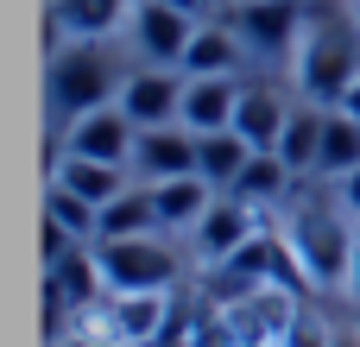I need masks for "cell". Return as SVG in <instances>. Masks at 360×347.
Masks as SVG:
<instances>
[{
	"label": "cell",
	"mask_w": 360,
	"mask_h": 347,
	"mask_svg": "<svg viewBox=\"0 0 360 347\" xmlns=\"http://www.w3.org/2000/svg\"><path fill=\"white\" fill-rule=\"evenodd\" d=\"M360 76V25H348L342 13H316L310 38H304V63H297V82L310 101L335 107Z\"/></svg>",
	"instance_id": "obj_3"
},
{
	"label": "cell",
	"mask_w": 360,
	"mask_h": 347,
	"mask_svg": "<svg viewBox=\"0 0 360 347\" xmlns=\"http://www.w3.org/2000/svg\"><path fill=\"white\" fill-rule=\"evenodd\" d=\"M285 247L316 291H342L360 253V221L348 215L342 190H304L285 215Z\"/></svg>",
	"instance_id": "obj_1"
},
{
	"label": "cell",
	"mask_w": 360,
	"mask_h": 347,
	"mask_svg": "<svg viewBox=\"0 0 360 347\" xmlns=\"http://www.w3.org/2000/svg\"><path fill=\"white\" fill-rule=\"evenodd\" d=\"M133 164L146 171V183L190 177V171H196V133H190L184 120H171V126H146L139 145H133Z\"/></svg>",
	"instance_id": "obj_10"
},
{
	"label": "cell",
	"mask_w": 360,
	"mask_h": 347,
	"mask_svg": "<svg viewBox=\"0 0 360 347\" xmlns=\"http://www.w3.org/2000/svg\"><path fill=\"white\" fill-rule=\"evenodd\" d=\"M133 145H139V126L127 120L120 101L82 114V120L70 126V139H63V152H76V158H101V164H133Z\"/></svg>",
	"instance_id": "obj_6"
},
{
	"label": "cell",
	"mask_w": 360,
	"mask_h": 347,
	"mask_svg": "<svg viewBox=\"0 0 360 347\" xmlns=\"http://www.w3.org/2000/svg\"><path fill=\"white\" fill-rule=\"evenodd\" d=\"M51 347H108L101 335H89V329H76V335H63V341H51Z\"/></svg>",
	"instance_id": "obj_27"
},
{
	"label": "cell",
	"mask_w": 360,
	"mask_h": 347,
	"mask_svg": "<svg viewBox=\"0 0 360 347\" xmlns=\"http://www.w3.org/2000/svg\"><path fill=\"white\" fill-rule=\"evenodd\" d=\"M95 316H101V329H89V335H101L108 347H152V341H165L171 303H165V291H133V297H114Z\"/></svg>",
	"instance_id": "obj_5"
},
{
	"label": "cell",
	"mask_w": 360,
	"mask_h": 347,
	"mask_svg": "<svg viewBox=\"0 0 360 347\" xmlns=\"http://www.w3.org/2000/svg\"><path fill=\"white\" fill-rule=\"evenodd\" d=\"M44 215H51V221H63L76 240H101V209H95V202H82V196H76V190H63V183H51Z\"/></svg>",
	"instance_id": "obj_24"
},
{
	"label": "cell",
	"mask_w": 360,
	"mask_h": 347,
	"mask_svg": "<svg viewBox=\"0 0 360 347\" xmlns=\"http://www.w3.org/2000/svg\"><path fill=\"white\" fill-rule=\"evenodd\" d=\"M171 6H184L190 19H196V13H215V0H171Z\"/></svg>",
	"instance_id": "obj_28"
},
{
	"label": "cell",
	"mask_w": 360,
	"mask_h": 347,
	"mask_svg": "<svg viewBox=\"0 0 360 347\" xmlns=\"http://www.w3.org/2000/svg\"><path fill=\"white\" fill-rule=\"evenodd\" d=\"M51 19L63 25V38H108L133 25V6L127 0H51Z\"/></svg>",
	"instance_id": "obj_16"
},
{
	"label": "cell",
	"mask_w": 360,
	"mask_h": 347,
	"mask_svg": "<svg viewBox=\"0 0 360 347\" xmlns=\"http://www.w3.org/2000/svg\"><path fill=\"white\" fill-rule=\"evenodd\" d=\"M240 63V32L234 25H196L190 51H184V76H228Z\"/></svg>",
	"instance_id": "obj_20"
},
{
	"label": "cell",
	"mask_w": 360,
	"mask_h": 347,
	"mask_svg": "<svg viewBox=\"0 0 360 347\" xmlns=\"http://www.w3.org/2000/svg\"><path fill=\"white\" fill-rule=\"evenodd\" d=\"M152 202H158V228H196V221L215 209V183L190 171V177L152 183Z\"/></svg>",
	"instance_id": "obj_14"
},
{
	"label": "cell",
	"mask_w": 360,
	"mask_h": 347,
	"mask_svg": "<svg viewBox=\"0 0 360 347\" xmlns=\"http://www.w3.org/2000/svg\"><path fill=\"white\" fill-rule=\"evenodd\" d=\"M348 171H360V114L335 107L329 126H323V152H316V177L323 183H342Z\"/></svg>",
	"instance_id": "obj_19"
},
{
	"label": "cell",
	"mask_w": 360,
	"mask_h": 347,
	"mask_svg": "<svg viewBox=\"0 0 360 347\" xmlns=\"http://www.w3.org/2000/svg\"><path fill=\"white\" fill-rule=\"evenodd\" d=\"M323 126H329V114H316V107H297L291 120H285V139H278V158L304 177V171H316V152H323Z\"/></svg>",
	"instance_id": "obj_23"
},
{
	"label": "cell",
	"mask_w": 360,
	"mask_h": 347,
	"mask_svg": "<svg viewBox=\"0 0 360 347\" xmlns=\"http://www.w3.org/2000/svg\"><path fill=\"white\" fill-rule=\"evenodd\" d=\"M348 291L360 297V253H354V272H348Z\"/></svg>",
	"instance_id": "obj_31"
},
{
	"label": "cell",
	"mask_w": 360,
	"mask_h": 347,
	"mask_svg": "<svg viewBox=\"0 0 360 347\" xmlns=\"http://www.w3.org/2000/svg\"><path fill=\"white\" fill-rule=\"evenodd\" d=\"M228 25L240 32V44L278 57V51H291V38H297V25H304V6H297V0H240V13H234Z\"/></svg>",
	"instance_id": "obj_11"
},
{
	"label": "cell",
	"mask_w": 360,
	"mask_h": 347,
	"mask_svg": "<svg viewBox=\"0 0 360 347\" xmlns=\"http://www.w3.org/2000/svg\"><path fill=\"white\" fill-rule=\"evenodd\" d=\"M291 177H297V171H291L278 152H253L228 196H240V202H253V209H272V202H285V196H291Z\"/></svg>",
	"instance_id": "obj_18"
},
{
	"label": "cell",
	"mask_w": 360,
	"mask_h": 347,
	"mask_svg": "<svg viewBox=\"0 0 360 347\" xmlns=\"http://www.w3.org/2000/svg\"><path fill=\"white\" fill-rule=\"evenodd\" d=\"M335 107H348V114H360V76H354V89H348V95H342Z\"/></svg>",
	"instance_id": "obj_29"
},
{
	"label": "cell",
	"mask_w": 360,
	"mask_h": 347,
	"mask_svg": "<svg viewBox=\"0 0 360 347\" xmlns=\"http://www.w3.org/2000/svg\"><path fill=\"white\" fill-rule=\"evenodd\" d=\"M190 38H196V25H190L184 6H171V0H139L133 6V44L152 63H184Z\"/></svg>",
	"instance_id": "obj_8"
},
{
	"label": "cell",
	"mask_w": 360,
	"mask_h": 347,
	"mask_svg": "<svg viewBox=\"0 0 360 347\" xmlns=\"http://www.w3.org/2000/svg\"><path fill=\"white\" fill-rule=\"evenodd\" d=\"M127 89L120 63L101 51V38H70L63 51H51V70H44V95H51V114L63 126H76L82 114L95 107H114Z\"/></svg>",
	"instance_id": "obj_2"
},
{
	"label": "cell",
	"mask_w": 360,
	"mask_h": 347,
	"mask_svg": "<svg viewBox=\"0 0 360 347\" xmlns=\"http://www.w3.org/2000/svg\"><path fill=\"white\" fill-rule=\"evenodd\" d=\"M285 120H291V107L266 89V82H247L240 89V107H234V133L253 145V152H278V139H285Z\"/></svg>",
	"instance_id": "obj_13"
},
{
	"label": "cell",
	"mask_w": 360,
	"mask_h": 347,
	"mask_svg": "<svg viewBox=\"0 0 360 347\" xmlns=\"http://www.w3.org/2000/svg\"><path fill=\"white\" fill-rule=\"evenodd\" d=\"M120 107H127V120L146 133V126H171L177 114H184V82L158 63V70H139V76H127V89H120Z\"/></svg>",
	"instance_id": "obj_9"
},
{
	"label": "cell",
	"mask_w": 360,
	"mask_h": 347,
	"mask_svg": "<svg viewBox=\"0 0 360 347\" xmlns=\"http://www.w3.org/2000/svg\"><path fill=\"white\" fill-rule=\"evenodd\" d=\"M57 183H63V190H76V196H82V202H95V209H108V202L127 190L120 164H101V158H76V152H63V171H57Z\"/></svg>",
	"instance_id": "obj_21"
},
{
	"label": "cell",
	"mask_w": 360,
	"mask_h": 347,
	"mask_svg": "<svg viewBox=\"0 0 360 347\" xmlns=\"http://www.w3.org/2000/svg\"><path fill=\"white\" fill-rule=\"evenodd\" d=\"M329 341H335V335H329L316 316H297V322H291V335H285L278 347H329Z\"/></svg>",
	"instance_id": "obj_25"
},
{
	"label": "cell",
	"mask_w": 360,
	"mask_h": 347,
	"mask_svg": "<svg viewBox=\"0 0 360 347\" xmlns=\"http://www.w3.org/2000/svg\"><path fill=\"white\" fill-rule=\"evenodd\" d=\"M44 291H51V297H63L76 316H89V310H95V297L108 291V278H101V259H89V253L76 247L70 259H57V266H51Z\"/></svg>",
	"instance_id": "obj_15"
},
{
	"label": "cell",
	"mask_w": 360,
	"mask_h": 347,
	"mask_svg": "<svg viewBox=\"0 0 360 347\" xmlns=\"http://www.w3.org/2000/svg\"><path fill=\"white\" fill-rule=\"evenodd\" d=\"M335 190H342V202H348V215L360 221V171H348V177H342Z\"/></svg>",
	"instance_id": "obj_26"
},
{
	"label": "cell",
	"mask_w": 360,
	"mask_h": 347,
	"mask_svg": "<svg viewBox=\"0 0 360 347\" xmlns=\"http://www.w3.org/2000/svg\"><path fill=\"white\" fill-rule=\"evenodd\" d=\"M354 25H360V0H354Z\"/></svg>",
	"instance_id": "obj_32"
},
{
	"label": "cell",
	"mask_w": 360,
	"mask_h": 347,
	"mask_svg": "<svg viewBox=\"0 0 360 347\" xmlns=\"http://www.w3.org/2000/svg\"><path fill=\"white\" fill-rule=\"evenodd\" d=\"M139 234H158L152 183H146V190H120V196L101 209V240H139Z\"/></svg>",
	"instance_id": "obj_22"
},
{
	"label": "cell",
	"mask_w": 360,
	"mask_h": 347,
	"mask_svg": "<svg viewBox=\"0 0 360 347\" xmlns=\"http://www.w3.org/2000/svg\"><path fill=\"white\" fill-rule=\"evenodd\" d=\"M190 234H196V253H202L209 266H221V259H234V253L259 234V209L240 202V196H215V209H209Z\"/></svg>",
	"instance_id": "obj_7"
},
{
	"label": "cell",
	"mask_w": 360,
	"mask_h": 347,
	"mask_svg": "<svg viewBox=\"0 0 360 347\" xmlns=\"http://www.w3.org/2000/svg\"><path fill=\"white\" fill-rule=\"evenodd\" d=\"M329 347H360V329H335V341Z\"/></svg>",
	"instance_id": "obj_30"
},
{
	"label": "cell",
	"mask_w": 360,
	"mask_h": 347,
	"mask_svg": "<svg viewBox=\"0 0 360 347\" xmlns=\"http://www.w3.org/2000/svg\"><path fill=\"white\" fill-rule=\"evenodd\" d=\"M253 145L228 126V133H196V177H209L215 190H234V177L247 171Z\"/></svg>",
	"instance_id": "obj_17"
},
{
	"label": "cell",
	"mask_w": 360,
	"mask_h": 347,
	"mask_svg": "<svg viewBox=\"0 0 360 347\" xmlns=\"http://www.w3.org/2000/svg\"><path fill=\"white\" fill-rule=\"evenodd\" d=\"M234 107H240V82H234V76H190L177 120H184L190 133H228V126H234Z\"/></svg>",
	"instance_id": "obj_12"
},
{
	"label": "cell",
	"mask_w": 360,
	"mask_h": 347,
	"mask_svg": "<svg viewBox=\"0 0 360 347\" xmlns=\"http://www.w3.org/2000/svg\"><path fill=\"white\" fill-rule=\"evenodd\" d=\"M101 278H108V297H133V291H171L177 284V253L158 240V234H139V240H101Z\"/></svg>",
	"instance_id": "obj_4"
}]
</instances>
